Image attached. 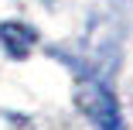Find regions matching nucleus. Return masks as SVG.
I'll return each mask as SVG.
<instances>
[{
  "instance_id": "obj_1",
  "label": "nucleus",
  "mask_w": 133,
  "mask_h": 130,
  "mask_svg": "<svg viewBox=\"0 0 133 130\" xmlns=\"http://www.w3.org/2000/svg\"><path fill=\"white\" fill-rule=\"evenodd\" d=\"M78 106H82V113L99 130H126L116 96L106 89L99 79H82V82H78Z\"/></svg>"
},
{
  "instance_id": "obj_2",
  "label": "nucleus",
  "mask_w": 133,
  "mask_h": 130,
  "mask_svg": "<svg viewBox=\"0 0 133 130\" xmlns=\"http://www.w3.org/2000/svg\"><path fill=\"white\" fill-rule=\"evenodd\" d=\"M34 41H38V31L31 24H24V21H4L0 24V45H4L14 58H24L34 48Z\"/></svg>"
}]
</instances>
